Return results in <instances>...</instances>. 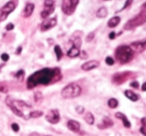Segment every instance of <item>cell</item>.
<instances>
[{"mask_svg":"<svg viewBox=\"0 0 146 136\" xmlns=\"http://www.w3.org/2000/svg\"><path fill=\"white\" fill-rule=\"evenodd\" d=\"M61 79V73L59 69H48L45 68L40 71H37L33 75H31L27 80V88H33L40 84L46 86L51 82L58 81Z\"/></svg>","mask_w":146,"mask_h":136,"instance_id":"6da1fadb","label":"cell"},{"mask_svg":"<svg viewBox=\"0 0 146 136\" xmlns=\"http://www.w3.org/2000/svg\"><path fill=\"white\" fill-rule=\"evenodd\" d=\"M115 58L120 64H127L133 59L134 52L127 45H121L117 47L115 50Z\"/></svg>","mask_w":146,"mask_h":136,"instance_id":"7a4b0ae2","label":"cell"},{"mask_svg":"<svg viewBox=\"0 0 146 136\" xmlns=\"http://www.w3.org/2000/svg\"><path fill=\"white\" fill-rule=\"evenodd\" d=\"M6 103H7V105L10 107V109L13 111L14 114H16L19 117H24V114H23V112H22L21 108H31V105L27 104L26 102H22V100H12L11 98H7Z\"/></svg>","mask_w":146,"mask_h":136,"instance_id":"3957f363","label":"cell"},{"mask_svg":"<svg viewBox=\"0 0 146 136\" xmlns=\"http://www.w3.org/2000/svg\"><path fill=\"white\" fill-rule=\"evenodd\" d=\"M81 94L82 88L75 82H72V84L66 86L61 92V94L64 98H75L81 96Z\"/></svg>","mask_w":146,"mask_h":136,"instance_id":"277c9868","label":"cell"},{"mask_svg":"<svg viewBox=\"0 0 146 136\" xmlns=\"http://www.w3.org/2000/svg\"><path fill=\"white\" fill-rule=\"evenodd\" d=\"M146 23V10H143L141 11L138 15H136L135 17H133L132 19L128 20L127 23L124 25V30H133L136 27H139V26L143 25V24Z\"/></svg>","mask_w":146,"mask_h":136,"instance_id":"5b68a950","label":"cell"},{"mask_svg":"<svg viewBox=\"0 0 146 136\" xmlns=\"http://www.w3.org/2000/svg\"><path fill=\"white\" fill-rule=\"evenodd\" d=\"M80 0H63L62 1V11L66 15H72L76 11Z\"/></svg>","mask_w":146,"mask_h":136,"instance_id":"8992f818","label":"cell"},{"mask_svg":"<svg viewBox=\"0 0 146 136\" xmlns=\"http://www.w3.org/2000/svg\"><path fill=\"white\" fill-rule=\"evenodd\" d=\"M15 8H16V3L14 2V0L7 2L3 7L0 8V22L6 20V18L9 16L10 13H12L14 11Z\"/></svg>","mask_w":146,"mask_h":136,"instance_id":"52a82bcc","label":"cell"},{"mask_svg":"<svg viewBox=\"0 0 146 136\" xmlns=\"http://www.w3.org/2000/svg\"><path fill=\"white\" fill-rule=\"evenodd\" d=\"M55 2L54 0H45L44 1V9L41 12V17L46 19L54 12Z\"/></svg>","mask_w":146,"mask_h":136,"instance_id":"ba28073f","label":"cell"},{"mask_svg":"<svg viewBox=\"0 0 146 136\" xmlns=\"http://www.w3.org/2000/svg\"><path fill=\"white\" fill-rule=\"evenodd\" d=\"M46 119L52 124H56L60 121V113L58 109H51L46 115Z\"/></svg>","mask_w":146,"mask_h":136,"instance_id":"9c48e42d","label":"cell"},{"mask_svg":"<svg viewBox=\"0 0 146 136\" xmlns=\"http://www.w3.org/2000/svg\"><path fill=\"white\" fill-rule=\"evenodd\" d=\"M131 48V50L133 52L136 53H141L146 49V40L144 41H136V42H133L129 46Z\"/></svg>","mask_w":146,"mask_h":136,"instance_id":"30bf717a","label":"cell"},{"mask_svg":"<svg viewBox=\"0 0 146 136\" xmlns=\"http://www.w3.org/2000/svg\"><path fill=\"white\" fill-rule=\"evenodd\" d=\"M57 25V18H50V19H47L41 24V31L45 32V31H48L50 29Z\"/></svg>","mask_w":146,"mask_h":136,"instance_id":"8fae6325","label":"cell"},{"mask_svg":"<svg viewBox=\"0 0 146 136\" xmlns=\"http://www.w3.org/2000/svg\"><path fill=\"white\" fill-rule=\"evenodd\" d=\"M129 75H130V73H117L112 77V82L116 84H120L128 79Z\"/></svg>","mask_w":146,"mask_h":136,"instance_id":"7c38bea8","label":"cell"},{"mask_svg":"<svg viewBox=\"0 0 146 136\" xmlns=\"http://www.w3.org/2000/svg\"><path fill=\"white\" fill-rule=\"evenodd\" d=\"M100 66V62L98 61H96V60H92V61H88V62H86L85 64L82 65V70L83 71H92L94 69H96V68Z\"/></svg>","mask_w":146,"mask_h":136,"instance_id":"4fadbf2b","label":"cell"},{"mask_svg":"<svg viewBox=\"0 0 146 136\" xmlns=\"http://www.w3.org/2000/svg\"><path fill=\"white\" fill-rule=\"evenodd\" d=\"M68 128L70 129L73 132H80V129H81V125L78 121L76 120H69L67 123Z\"/></svg>","mask_w":146,"mask_h":136,"instance_id":"5bb4252c","label":"cell"},{"mask_svg":"<svg viewBox=\"0 0 146 136\" xmlns=\"http://www.w3.org/2000/svg\"><path fill=\"white\" fill-rule=\"evenodd\" d=\"M34 9H35V5L33 3H28L27 5L25 6L23 10V16L25 18H28L32 15V13L34 12Z\"/></svg>","mask_w":146,"mask_h":136,"instance_id":"9a60e30c","label":"cell"},{"mask_svg":"<svg viewBox=\"0 0 146 136\" xmlns=\"http://www.w3.org/2000/svg\"><path fill=\"white\" fill-rule=\"evenodd\" d=\"M115 117L116 118H118V119H121L122 120V123H123V125H124L126 128H130L131 127V123H130V121L127 119V117L125 116L123 113H121V112H116L115 113Z\"/></svg>","mask_w":146,"mask_h":136,"instance_id":"2e32d148","label":"cell"},{"mask_svg":"<svg viewBox=\"0 0 146 136\" xmlns=\"http://www.w3.org/2000/svg\"><path fill=\"white\" fill-rule=\"evenodd\" d=\"M80 53H81V50H80L79 47L73 46L68 51L67 55L69 56L70 58H76V57H78V56H80Z\"/></svg>","mask_w":146,"mask_h":136,"instance_id":"e0dca14e","label":"cell"},{"mask_svg":"<svg viewBox=\"0 0 146 136\" xmlns=\"http://www.w3.org/2000/svg\"><path fill=\"white\" fill-rule=\"evenodd\" d=\"M124 94H125V96H126V98H128V100H132V102H137V100H139V96H137V94H135V92H133L132 90H125Z\"/></svg>","mask_w":146,"mask_h":136,"instance_id":"ac0fdd59","label":"cell"},{"mask_svg":"<svg viewBox=\"0 0 146 136\" xmlns=\"http://www.w3.org/2000/svg\"><path fill=\"white\" fill-rule=\"evenodd\" d=\"M119 23H120V17H118V16H114V17L110 18V19L108 20V26L110 28H114V27H116Z\"/></svg>","mask_w":146,"mask_h":136,"instance_id":"d6986e66","label":"cell"},{"mask_svg":"<svg viewBox=\"0 0 146 136\" xmlns=\"http://www.w3.org/2000/svg\"><path fill=\"white\" fill-rule=\"evenodd\" d=\"M108 9H106V7L102 6V7H100V9L96 11V17L102 19V18H106V16H108Z\"/></svg>","mask_w":146,"mask_h":136,"instance_id":"ffe728a7","label":"cell"},{"mask_svg":"<svg viewBox=\"0 0 146 136\" xmlns=\"http://www.w3.org/2000/svg\"><path fill=\"white\" fill-rule=\"evenodd\" d=\"M85 120L87 121L88 124H90V125L94 124V115H92V113H90V112L86 113V115H85Z\"/></svg>","mask_w":146,"mask_h":136,"instance_id":"44dd1931","label":"cell"},{"mask_svg":"<svg viewBox=\"0 0 146 136\" xmlns=\"http://www.w3.org/2000/svg\"><path fill=\"white\" fill-rule=\"evenodd\" d=\"M108 104L110 108H115L118 106V102H117V100H115V98H110Z\"/></svg>","mask_w":146,"mask_h":136,"instance_id":"7402d4cb","label":"cell"},{"mask_svg":"<svg viewBox=\"0 0 146 136\" xmlns=\"http://www.w3.org/2000/svg\"><path fill=\"white\" fill-rule=\"evenodd\" d=\"M42 115H43L42 111L35 110V111H32V112H30L29 117H30V118H39V117H41Z\"/></svg>","mask_w":146,"mask_h":136,"instance_id":"603a6c76","label":"cell"},{"mask_svg":"<svg viewBox=\"0 0 146 136\" xmlns=\"http://www.w3.org/2000/svg\"><path fill=\"white\" fill-rule=\"evenodd\" d=\"M55 53H56V56H57V60L60 61V60L62 59V57H63V52H62L61 50V47L60 46H55Z\"/></svg>","mask_w":146,"mask_h":136,"instance_id":"cb8c5ba5","label":"cell"},{"mask_svg":"<svg viewBox=\"0 0 146 136\" xmlns=\"http://www.w3.org/2000/svg\"><path fill=\"white\" fill-rule=\"evenodd\" d=\"M102 122H104V127H111L113 125L112 120L110 118H108V117H104Z\"/></svg>","mask_w":146,"mask_h":136,"instance_id":"d4e9b609","label":"cell"},{"mask_svg":"<svg viewBox=\"0 0 146 136\" xmlns=\"http://www.w3.org/2000/svg\"><path fill=\"white\" fill-rule=\"evenodd\" d=\"M142 126L140 127V132L142 133L143 135L146 136V121H145V118L142 119Z\"/></svg>","mask_w":146,"mask_h":136,"instance_id":"484cf974","label":"cell"},{"mask_svg":"<svg viewBox=\"0 0 146 136\" xmlns=\"http://www.w3.org/2000/svg\"><path fill=\"white\" fill-rule=\"evenodd\" d=\"M106 65H108V66H112V65H114V60L112 59L111 57H108L106 59Z\"/></svg>","mask_w":146,"mask_h":136,"instance_id":"4316f807","label":"cell"},{"mask_svg":"<svg viewBox=\"0 0 146 136\" xmlns=\"http://www.w3.org/2000/svg\"><path fill=\"white\" fill-rule=\"evenodd\" d=\"M133 2V0H126V2H125V4H124V6H123L122 8H121V10H124V9H126L127 7H129L130 6V4Z\"/></svg>","mask_w":146,"mask_h":136,"instance_id":"83f0119b","label":"cell"},{"mask_svg":"<svg viewBox=\"0 0 146 136\" xmlns=\"http://www.w3.org/2000/svg\"><path fill=\"white\" fill-rule=\"evenodd\" d=\"M11 128L13 129L14 132H18V131H19V125H18L17 123H13V124L11 125Z\"/></svg>","mask_w":146,"mask_h":136,"instance_id":"f1b7e54d","label":"cell"},{"mask_svg":"<svg viewBox=\"0 0 146 136\" xmlns=\"http://www.w3.org/2000/svg\"><path fill=\"white\" fill-rule=\"evenodd\" d=\"M94 38V33H90V34L88 35V37H87L86 40H87V42H90Z\"/></svg>","mask_w":146,"mask_h":136,"instance_id":"f546056e","label":"cell"},{"mask_svg":"<svg viewBox=\"0 0 146 136\" xmlns=\"http://www.w3.org/2000/svg\"><path fill=\"white\" fill-rule=\"evenodd\" d=\"M40 98H42V94H41V92H36V94H35V100H36V102H39V100H40Z\"/></svg>","mask_w":146,"mask_h":136,"instance_id":"4dcf8cb0","label":"cell"},{"mask_svg":"<svg viewBox=\"0 0 146 136\" xmlns=\"http://www.w3.org/2000/svg\"><path fill=\"white\" fill-rule=\"evenodd\" d=\"M1 59H2V61H4V62H7L8 60H9V56H8L7 54H2L1 55Z\"/></svg>","mask_w":146,"mask_h":136,"instance_id":"1f68e13d","label":"cell"},{"mask_svg":"<svg viewBox=\"0 0 146 136\" xmlns=\"http://www.w3.org/2000/svg\"><path fill=\"white\" fill-rule=\"evenodd\" d=\"M13 28H14V25L12 23H9L7 26H6V30L7 31H10V30H13Z\"/></svg>","mask_w":146,"mask_h":136,"instance_id":"d6a6232c","label":"cell"},{"mask_svg":"<svg viewBox=\"0 0 146 136\" xmlns=\"http://www.w3.org/2000/svg\"><path fill=\"white\" fill-rule=\"evenodd\" d=\"M80 56H81L82 59H86V58H88V55H87V53H86L85 51H83V52L80 53Z\"/></svg>","mask_w":146,"mask_h":136,"instance_id":"836d02e7","label":"cell"},{"mask_svg":"<svg viewBox=\"0 0 146 136\" xmlns=\"http://www.w3.org/2000/svg\"><path fill=\"white\" fill-rule=\"evenodd\" d=\"M130 86H132V88H138V82H132L130 84Z\"/></svg>","mask_w":146,"mask_h":136,"instance_id":"e575fe53","label":"cell"},{"mask_svg":"<svg viewBox=\"0 0 146 136\" xmlns=\"http://www.w3.org/2000/svg\"><path fill=\"white\" fill-rule=\"evenodd\" d=\"M84 111V107H82V106H77V112L78 113H83Z\"/></svg>","mask_w":146,"mask_h":136,"instance_id":"d590c367","label":"cell"},{"mask_svg":"<svg viewBox=\"0 0 146 136\" xmlns=\"http://www.w3.org/2000/svg\"><path fill=\"white\" fill-rule=\"evenodd\" d=\"M115 36H116L115 33H114V32H111V33L110 34V36H108V37H110V39H111V40H112V39L115 38Z\"/></svg>","mask_w":146,"mask_h":136,"instance_id":"8d00e7d4","label":"cell"},{"mask_svg":"<svg viewBox=\"0 0 146 136\" xmlns=\"http://www.w3.org/2000/svg\"><path fill=\"white\" fill-rule=\"evenodd\" d=\"M141 90H142L143 92H146V82L142 84V86H141Z\"/></svg>","mask_w":146,"mask_h":136,"instance_id":"74e56055","label":"cell"},{"mask_svg":"<svg viewBox=\"0 0 146 136\" xmlns=\"http://www.w3.org/2000/svg\"><path fill=\"white\" fill-rule=\"evenodd\" d=\"M141 9H142V10H145L146 9V2H145L144 4H143V6L141 7Z\"/></svg>","mask_w":146,"mask_h":136,"instance_id":"f35d334b","label":"cell"},{"mask_svg":"<svg viewBox=\"0 0 146 136\" xmlns=\"http://www.w3.org/2000/svg\"><path fill=\"white\" fill-rule=\"evenodd\" d=\"M20 52H21V47H20V48L18 49V51H16V54L19 55V54H20Z\"/></svg>","mask_w":146,"mask_h":136,"instance_id":"ab89813d","label":"cell"},{"mask_svg":"<svg viewBox=\"0 0 146 136\" xmlns=\"http://www.w3.org/2000/svg\"><path fill=\"white\" fill-rule=\"evenodd\" d=\"M104 1H108V0H104Z\"/></svg>","mask_w":146,"mask_h":136,"instance_id":"60d3db41","label":"cell"},{"mask_svg":"<svg viewBox=\"0 0 146 136\" xmlns=\"http://www.w3.org/2000/svg\"><path fill=\"white\" fill-rule=\"evenodd\" d=\"M145 30H146V27H145Z\"/></svg>","mask_w":146,"mask_h":136,"instance_id":"b9f144b4","label":"cell"}]
</instances>
